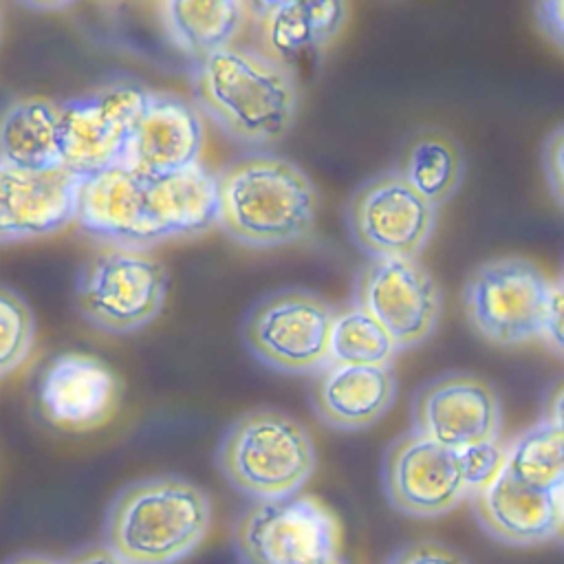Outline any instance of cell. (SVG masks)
<instances>
[{"mask_svg": "<svg viewBox=\"0 0 564 564\" xmlns=\"http://www.w3.org/2000/svg\"><path fill=\"white\" fill-rule=\"evenodd\" d=\"M194 106L229 139L269 148L295 126L300 79L295 68L260 48L225 46L192 64Z\"/></svg>", "mask_w": 564, "mask_h": 564, "instance_id": "cell-1", "label": "cell"}, {"mask_svg": "<svg viewBox=\"0 0 564 564\" xmlns=\"http://www.w3.org/2000/svg\"><path fill=\"white\" fill-rule=\"evenodd\" d=\"M218 225L249 249L304 240L317 220L319 192L291 159L267 150L238 156L216 172Z\"/></svg>", "mask_w": 564, "mask_h": 564, "instance_id": "cell-2", "label": "cell"}, {"mask_svg": "<svg viewBox=\"0 0 564 564\" xmlns=\"http://www.w3.org/2000/svg\"><path fill=\"white\" fill-rule=\"evenodd\" d=\"M212 516V500L196 482L174 474L148 476L112 498L104 546L126 564H176L200 546Z\"/></svg>", "mask_w": 564, "mask_h": 564, "instance_id": "cell-3", "label": "cell"}, {"mask_svg": "<svg viewBox=\"0 0 564 564\" xmlns=\"http://www.w3.org/2000/svg\"><path fill=\"white\" fill-rule=\"evenodd\" d=\"M223 478L251 500L300 494L317 465L311 432L295 416L256 408L236 416L216 447Z\"/></svg>", "mask_w": 564, "mask_h": 564, "instance_id": "cell-4", "label": "cell"}, {"mask_svg": "<svg viewBox=\"0 0 564 564\" xmlns=\"http://www.w3.org/2000/svg\"><path fill=\"white\" fill-rule=\"evenodd\" d=\"M555 278L520 256H500L471 269L463 286V308L471 330L485 341L513 348L538 341Z\"/></svg>", "mask_w": 564, "mask_h": 564, "instance_id": "cell-5", "label": "cell"}, {"mask_svg": "<svg viewBox=\"0 0 564 564\" xmlns=\"http://www.w3.org/2000/svg\"><path fill=\"white\" fill-rule=\"evenodd\" d=\"M335 306L311 289L289 286L260 297L245 315V348L284 375H315L328 364Z\"/></svg>", "mask_w": 564, "mask_h": 564, "instance_id": "cell-6", "label": "cell"}, {"mask_svg": "<svg viewBox=\"0 0 564 564\" xmlns=\"http://www.w3.org/2000/svg\"><path fill=\"white\" fill-rule=\"evenodd\" d=\"M167 269L150 251L108 247L86 260L75 284L82 317L112 335L134 333L163 311Z\"/></svg>", "mask_w": 564, "mask_h": 564, "instance_id": "cell-7", "label": "cell"}, {"mask_svg": "<svg viewBox=\"0 0 564 564\" xmlns=\"http://www.w3.org/2000/svg\"><path fill=\"white\" fill-rule=\"evenodd\" d=\"M234 549L242 564H317L337 555L339 522L313 496L256 500L236 520Z\"/></svg>", "mask_w": 564, "mask_h": 564, "instance_id": "cell-8", "label": "cell"}, {"mask_svg": "<svg viewBox=\"0 0 564 564\" xmlns=\"http://www.w3.org/2000/svg\"><path fill=\"white\" fill-rule=\"evenodd\" d=\"M148 93L137 79H115L59 104V165L75 176L123 165Z\"/></svg>", "mask_w": 564, "mask_h": 564, "instance_id": "cell-9", "label": "cell"}, {"mask_svg": "<svg viewBox=\"0 0 564 564\" xmlns=\"http://www.w3.org/2000/svg\"><path fill=\"white\" fill-rule=\"evenodd\" d=\"M352 306L370 315L397 350H410L436 333L443 291L419 258H368L355 278Z\"/></svg>", "mask_w": 564, "mask_h": 564, "instance_id": "cell-10", "label": "cell"}, {"mask_svg": "<svg viewBox=\"0 0 564 564\" xmlns=\"http://www.w3.org/2000/svg\"><path fill=\"white\" fill-rule=\"evenodd\" d=\"M344 218L350 240L368 258H419L436 229L438 209L386 170L352 189Z\"/></svg>", "mask_w": 564, "mask_h": 564, "instance_id": "cell-11", "label": "cell"}, {"mask_svg": "<svg viewBox=\"0 0 564 564\" xmlns=\"http://www.w3.org/2000/svg\"><path fill=\"white\" fill-rule=\"evenodd\" d=\"M410 430L454 452L500 441V394L478 375L443 372L414 392L410 401Z\"/></svg>", "mask_w": 564, "mask_h": 564, "instance_id": "cell-12", "label": "cell"}, {"mask_svg": "<svg viewBox=\"0 0 564 564\" xmlns=\"http://www.w3.org/2000/svg\"><path fill=\"white\" fill-rule=\"evenodd\" d=\"M381 485L388 502L410 518H438L469 498L456 452L412 430L386 447Z\"/></svg>", "mask_w": 564, "mask_h": 564, "instance_id": "cell-13", "label": "cell"}, {"mask_svg": "<svg viewBox=\"0 0 564 564\" xmlns=\"http://www.w3.org/2000/svg\"><path fill=\"white\" fill-rule=\"evenodd\" d=\"M205 123L198 108L167 90H150L134 123L123 165L143 176H163L200 163Z\"/></svg>", "mask_w": 564, "mask_h": 564, "instance_id": "cell-14", "label": "cell"}, {"mask_svg": "<svg viewBox=\"0 0 564 564\" xmlns=\"http://www.w3.org/2000/svg\"><path fill=\"white\" fill-rule=\"evenodd\" d=\"M121 386L101 359L64 352L51 359L37 383L44 419L66 432H88L104 425L117 410Z\"/></svg>", "mask_w": 564, "mask_h": 564, "instance_id": "cell-15", "label": "cell"}, {"mask_svg": "<svg viewBox=\"0 0 564 564\" xmlns=\"http://www.w3.org/2000/svg\"><path fill=\"white\" fill-rule=\"evenodd\" d=\"M73 223L110 247L148 251L152 240L145 220V176L126 165L82 176Z\"/></svg>", "mask_w": 564, "mask_h": 564, "instance_id": "cell-16", "label": "cell"}, {"mask_svg": "<svg viewBox=\"0 0 564 564\" xmlns=\"http://www.w3.org/2000/svg\"><path fill=\"white\" fill-rule=\"evenodd\" d=\"M471 509L482 531L509 546H535L562 533L564 502L560 489H535L520 482L505 467L478 489Z\"/></svg>", "mask_w": 564, "mask_h": 564, "instance_id": "cell-17", "label": "cell"}, {"mask_svg": "<svg viewBox=\"0 0 564 564\" xmlns=\"http://www.w3.org/2000/svg\"><path fill=\"white\" fill-rule=\"evenodd\" d=\"M82 176L59 167L26 172L0 163V245L68 227Z\"/></svg>", "mask_w": 564, "mask_h": 564, "instance_id": "cell-18", "label": "cell"}, {"mask_svg": "<svg viewBox=\"0 0 564 564\" xmlns=\"http://www.w3.org/2000/svg\"><path fill=\"white\" fill-rule=\"evenodd\" d=\"M399 390L392 366L326 364L311 383L315 416L339 432H359L386 416Z\"/></svg>", "mask_w": 564, "mask_h": 564, "instance_id": "cell-19", "label": "cell"}, {"mask_svg": "<svg viewBox=\"0 0 564 564\" xmlns=\"http://www.w3.org/2000/svg\"><path fill=\"white\" fill-rule=\"evenodd\" d=\"M341 0H269L251 2L260 51L289 64L306 53H319L337 42L348 22Z\"/></svg>", "mask_w": 564, "mask_h": 564, "instance_id": "cell-20", "label": "cell"}, {"mask_svg": "<svg viewBox=\"0 0 564 564\" xmlns=\"http://www.w3.org/2000/svg\"><path fill=\"white\" fill-rule=\"evenodd\" d=\"M145 220L152 245L214 229L218 225L216 172L196 163L172 174L145 176Z\"/></svg>", "mask_w": 564, "mask_h": 564, "instance_id": "cell-21", "label": "cell"}, {"mask_svg": "<svg viewBox=\"0 0 564 564\" xmlns=\"http://www.w3.org/2000/svg\"><path fill=\"white\" fill-rule=\"evenodd\" d=\"M465 167V150L452 132L419 128L403 141L392 170L438 209L460 189Z\"/></svg>", "mask_w": 564, "mask_h": 564, "instance_id": "cell-22", "label": "cell"}, {"mask_svg": "<svg viewBox=\"0 0 564 564\" xmlns=\"http://www.w3.org/2000/svg\"><path fill=\"white\" fill-rule=\"evenodd\" d=\"M240 0H167L159 4V22L167 40L194 62L231 46L247 20Z\"/></svg>", "mask_w": 564, "mask_h": 564, "instance_id": "cell-23", "label": "cell"}, {"mask_svg": "<svg viewBox=\"0 0 564 564\" xmlns=\"http://www.w3.org/2000/svg\"><path fill=\"white\" fill-rule=\"evenodd\" d=\"M0 163L26 172L59 167V104L44 97L13 101L0 115Z\"/></svg>", "mask_w": 564, "mask_h": 564, "instance_id": "cell-24", "label": "cell"}, {"mask_svg": "<svg viewBox=\"0 0 564 564\" xmlns=\"http://www.w3.org/2000/svg\"><path fill=\"white\" fill-rule=\"evenodd\" d=\"M505 469L535 489H560L564 480V425L540 419L507 447Z\"/></svg>", "mask_w": 564, "mask_h": 564, "instance_id": "cell-25", "label": "cell"}, {"mask_svg": "<svg viewBox=\"0 0 564 564\" xmlns=\"http://www.w3.org/2000/svg\"><path fill=\"white\" fill-rule=\"evenodd\" d=\"M397 352L388 333L364 311L350 306L335 315L328 346L330 364L392 366Z\"/></svg>", "mask_w": 564, "mask_h": 564, "instance_id": "cell-26", "label": "cell"}, {"mask_svg": "<svg viewBox=\"0 0 564 564\" xmlns=\"http://www.w3.org/2000/svg\"><path fill=\"white\" fill-rule=\"evenodd\" d=\"M35 341V317L26 300L0 284V377L18 370Z\"/></svg>", "mask_w": 564, "mask_h": 564, "instance_id": "cell-27", "label": "cell"}, {"mask_svg": "<svg viewBox=\"0 0 564 564\" xmlns=\"http://www.w3.org/2000/svg\"><path fill=\"white\" fill-rule=\"evenodd\" d=\"M456 456H458L463 480L471 496L485 485H489L498 476V471L505 467L507 447L500 441H491V443L463 447L456 452Z\"/></svg>", "mask_w": 564, "mask_h": 564, "instance_id": "cell-28", "label": "cell"}, {"mask_svg": "<svg viewBox=\"0 0 564 564\" xmlns=\"http://www.w3.org/2000/svg\"><path fill=\"white\" fill-rule=\"evenodd\" d=\"M540 165L544 174V183L555 205L562 207L564 198V128L557 123L544 139L540 152Z\"/></svg>", "mask_w": 564, "mask_h": 564, "instance_id": "cell-29", "label": "cell"}, {"mask_svg": "<svg viewBox=\"0 0 564 564\" xmlns=\"http://www.w3.org/2000/svg\"><path fill=\"white\" fill-rule=\"evenodd\" d=\"M386 564H467V560L438 540H419L397 551Z\"/></svg>", "mask_w": 564, "mask_h": 564, "instance_id": "cell-30", "label": "cell"}, {"mask_svg": "<svg viewBox=\"0 0 564 564\" xmlns=\"http://www.w3.org/2000/svg\"><path fill=\"white\" fill-rule=\"evenodd\" d=\"M562 300H564L562 278H555L553 291L549 297V306H546V315H544L542 335H540V341L555 355H562V333H564L562 330Z\"/></svg>", "mask_w": 564, "mask_h": 564, "instance_id": "cell-31", "label": "cell"}, {"mask_svg": "<svg viewBox=\"0 0 564 564\" xmlns=\"http://www.w3.org/2000/svg\"><path fill=\"white\" fill-rule=\"evenodd\" d=\"M535 11H538V22L542 26V31L562 48V22H564V15H562V2H538L535 4Z\"/></svg>", "mask_w": 564, "mask_h": 564, "instance_id": "cell-32", "label": "cell"}, {"mask_svg": "<svg viewBox=\"0 0 564 564\" xmlns=\"http://www.w3.org/2000/svg\"><path fill=\"white\" fill-rule=\"evenodd\" d=\"M66 564H126L106 546H88L75 553Z\"/></svg>", "mask_w": 564, "mask_h": 564, "instance_id": "cell-33", "label": "cell"}, {"mask_svg": "<svg viewBox=\"0 0 564 564\" xmlns=\"http://www.w3.org/2000/svg\"><path fill=\"white\" fill-rule=\"evenodd\" d=\"M562 412H564V405H562V386H555V388H553V397L549 394V401H546V405H544L542 419L562 423Z\"/></svg>", "mask_w": 564, "mask_h": 564, "instance_id": "cell-34", "label": "cell"}, {"mask_svg": "<svg viewBox=\"0 0 564 564\" xmlns=\"http://www.w3.org/2000/svg\"><path fill=\"white\" fill-rule=\"evenodd\" d=\"M2 564H66L62 560H55L51 555H42V553H20V555H13L9 557L7 562Z\"/></svg>", "mask_w": 564, "mask_h": 564, "instance_id": "cell-35", "label": "cell"}, {"mask_svg": "<svg viewBox=\"0 0 564 564\" xmlns=\"http://www.w3.org/2000/svg\"><path fill=\"white\" fill-rule=\"evenodd\" d=\"M317 564H350V562H346V560L337 553V555H333V557H328V560H322V562H317Z\"/></svg>", "mask_w": 564, "mask_h": 564, "instance_id": "cell-36", "label": "cell"}, {"mask_svg": "<svg viewBox=\"0 0 564 564\" xmlns=\"http://www.w3.org/2000/svg\"><path fill=\"white\" fill-rule=\"evenodd\" d=\"M0 31H2V20H0Z\"/></svg>", "mask_w": 564, "mask_h": 564, "instance_id": "cell-37", "label": "cell"}]
</instances>
